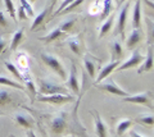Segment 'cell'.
Masks as SVG:
<instances>
[{"label":"cell","instance_id":"obj_19","mask_svg":"<svg viewBox=\"0 0 154 137\" xmlns=\"http://www.w3.org/2000/svg\"><path fill=\"white\" fill-rule=\"evenodd\" d=\"M54 8V7H51V5H49V7H46L44 10H42L38 16H36V18L33 19V22H32V26H31V31H35L36 28L41 25L42 22H45V19H46V16H48V13H49L51 9Z\"/></svg>","mask_w":154,"mask_h":137},{"label":"cell","instance_id":"obj_4","mask_svg":"<svg viewBox=\"0 0 154 137\" xmlns=\"http://www.w3.org/2000/svg\"><path fill=\"white\" fill-rule=\"evenodd\" d=\"M37 101L41 103H49V104H54V105H62L66 103H71L75 100V96L72 95H64V94H54V95H42V96H37L35 97Z\"/></svg>","mask_w":154,"mask_h":137},{"label":"cell","instance_id":"obj_35","mask_svg":"<svg viewBox=\"0 0 154 137\" xmlns=\"http://www.w3.org/2000/svg\"><path fill=\"white\" fill-rule=\"evenodd\" d=\"M17 14H18V18H19L21 21H25V19H27V18H28L26 10H25V9H23L21 5L18 7V12H17Z\"/></svg>","mask_w":154,"mask_h":137},{"label":"cell","instance_id":"obj_8","mask_svg":"<svg viewBox=\"0 0 154 137\" xmlns=\"http://www.w3.org/2000/svg\"><path fill=\"white\" fill-rule=\"evenodd\" d=\"M128 9H130V1L123 4V7L121 8V12L118 13V17H117V31L121 35L122 39L125 37V27H126V22H127Z\"/></svg>","mask_w":154,"mask_h":137},{"label":"cell","instance_id":"obj_30","mask_svg":"<svg viewBox=\"0 0 154 137\" xmlns=\"http://www.w3.org/2000/svg\"><path fill=\"white\" fill-rule=\"evenodd\" d=\"M12 101L11 94L7 90H0V105H5Z\"/></svg>","mask_w":154,"mask_h":137},{"label":"cell","instance_id":"obj_20","mask_svg":"<svg viewBox=\"0 0 154 137\" xmlns=\"http://www.w3.org/2000/svg\"><path fill=\"white\" fill-rule=\"evenodd\" d=\"M14 121L23 128H31L33 126V119L27 114H17L14 117Z\"/></svg>","mask_w":154,"mask_h":137},{"label":"cell","instance_id":"obj_29","mask_svg":"<svg viewBox=\"0 0 154 137\" xmlns=\"http://www.w3.org/2000/svg\"><path fill=\"white\" fill-rule=\"evenodd\" d=\"M136 122L143 123V124H146V126H153L154 124V117H153V114H146V115L139 117L136 119Z\"/></svg>","mask_w":154,"mask_h":137},{"label":"cell","instance_id":"obj_18","mask_svg":"<svg viewBox=\"0 0 154 137\" xmlns=\"http://www.w3.org/2000/svg\"><path fill=\"white\" fill-rule=\"evenodd\" d=\"M63 34H64V32L62 31L59 27H57V28H53V30H51L46 36L38 37V40L42 41V42H46V44H49V42H51V41H57Z\"/></svg>","mask_w":154,"mask_h":137},{"label":"cell","instance_id":"obj_34","mask_svg":"<svg viewBox=\"0 0 154 137\" xmlns=\"http://www.w3.org/2000/svg\"><path fill=\"white\" fill-rule=\"evenodd\" d=\"M72 1H73V0H63V3H62L60 4V7L59 8H58V10L54 13V14H53V16H51V18H54V17H57L58 16V14H59L62 10H63V9L67 7V5H69V4L72 3Z\"/></svg>","mask_w":154,"mask_h":137},{"label":"cell","instance_id":"obj_24","mask_svg":"<svg viewBox=\"0 0 154 137\" xmlns=\"http://www.w3.org/2000/svg\"><path fill=\"white\" fill-rule=\"evenodd\" d=\"M112 9H113V1L112 0H104L103 4H102V16H100V19L104 21L107 19L108 16L112 13Z\"/></svg>","mask_w":154,"mask_h":137},{"label":"cell","instance_id":"obj_3","mask_svg":"<svg viewBox=\"0 0 154 137\" xmlns=\"http://www.w3.org/2000/svg\"><path fill=\"white\" fill-rule=\"evenodd\" d=\"M122 100L125 103H132V104H140L149 108L150 110H153V92L152 91H144L137 95H132V96H125Z\"/></svg>","mask_w":154,"mask_h":137},{"label":"cell","instance_id":"obj_38","mask_svg":"<svg viewBox=\"0 0 154 137\" xmlns=\"http://www.w3.org/2000/svg\"><path fill=\"white\" fill-rule=\"evenodd\" d=\"M128 133H130V136H131V137H144L143 135H140V133H137V132H136V131H130V132H128Z\"/></svg>","mask_w":154,"mask_h":137},{"label":"cell","instance_id":"obj_25","mask_svg":"<svg viewBox=\"0 0 154 137\" xmlns=\"http://www.w3.org/2000/svg\"><path fill=\"white\" fill-rule=\"evenodd\" d=\"M113 22H114V17L113 16H109V18L104 19V23L100 27V32H99V39H102L104 35H107L108 32L110 31V28L113 26Z\"/></svg>","mask_w":154,"mask_h":137},{"label":"cell","instance_id":"obj_10","mask_svg":"<svg viewBox=\"0 0 154 137\" xmlns=\"http://www.w3.org/2000/svg\"><path fill=\"white\" fill-rule=\"evenodd\" d=\"M67 86H68V88L75 95H77L80 92V81L77 78V68L73 63L71 64V72H69L68 79H67Z\"/></svg>","mask_w":154,"mask_h":137},{"label":"cell","instance_id":"obj_7","mask_svg":"<svg viewBox=\"0 0 154 137\" xmlns=\"http://www.w3.org/2000/svg\"><path fill=\"white\" fill-rule=\"evenodd\" d=\"M67 130V121L66 114L63 112L58 115H54L50 121V131L54 135H62Z\"/></svg>","mask_w":154,"mask_h":137},{"label":"cell","instance_id":"obj_22","mask_svg":"<svg viewBox=\"0 0 154 137\" xmlns=\"http://www.w3.org/2000/svg\"><path fill=\"white\" fill-rule=\"evenodd\" d=\"M109 49H110V51H112V60H119V58H121L122 54H123L122 45L119 44V41L110 42Z\"/></svg>","mask_w":154,"mask_h":137},{"label":"cell","instance_id":"obj_27","mask_svg":"<svg viewBox=\"0 0 154 137\" xmlns=\"http://www.w3.org/2000/svg\"><path fill=\"white\" fill-rule=\"evenodd\" d=\"M5 67L8 68L9 72H12L14 76H16V78L18 79V82H22V73L19 72V69L16 67V65L12 64V63H9V62H5Z\"/></svg>","mask_w":154,"mask_h":137},{"label":"cell","instance_id":"obj_33","mask_svg":"<svg viewBox=\"0 0 154 137\" xmlns=\"http://www.w3.org/2000/svg\"><path fill=\"white\" fill-rule=\"evenodd\" d=\"M4 3H5V8L8 13L11 14V17L13 19H16V9H14V5H13V1L12 0H4Z\"/></svg>","mask_w":154,"mask_h":137},{"label":"cell","instance_id":"obj_43","mask_svg":"<svg viewBox=\"0 0 154 137\" xmlns=\"http://www.w3.org/2000/svg\"><path fill=\"white\" fill-rule=\"evenodd\" d=\"M114 1H118V0H114Z\"/></svg>","mask_w":154,"mask_h":137},{"label":"cell","instance_id":"obj_9","mask_svg":"<svg viewBox=\"0 0 154 137\" xmlns=\"http://www.w3.org/2000/svg\"><path fill=\"white\" fill-rule=\"evenodd\" d=\"M99 64H100V59L94 58L93 55L86 54L84 56V65H85V68H86V70H88V73H89V76L91 78H95L96 68L99 67Z\"/></svg>","mask_w":154,"mask_h":137},{"label":"cell","instance_id":"obj_16","mask_svg":"<svg viewBox=\"0 0 154 137\" xmlns=\"http://www.w3.org/2000/svg\"><path fill=\"white\" fill-rule=\"evenodd\" d=\"M132 26L134 28H141V0H136L132 13Z\"/></svg>","mask_w":154,"mask_h":137},{"label":"cell","instance_id":"obj_32","mask_svg":"<svg viewBox=\"0 0 154 137\" xmlns=\"http://www.w3.org/2000/svg\"><path fill=\"white\" fill-rule=\"evenodd\" d=\"M19 3H21V7L26 10L27 16H28V17H33V14H35V13H33V9H32V7H31L30 1H28V0H19Z\"/></svg>","mask_w":154,"mask_h":137},{"label":"cell","instance_id":"obj_39","mask_svg":"<svg viewBox=\"0 0 154 137\" xmlns=\"http://www.w3.org/2000/svg\"><path fill=\"white\" fill-rule=\"evenodd\" d=\"M125 1H126V0H118V1H117V5H118V8H121V5H122V4H123Z\"/></svg>","mask_w":154,"mask_h":137},{"label":"cell","instance_id":"obj_5","mask_svg":"<svg viewBox=\"0 0 154 137\" xmlns=\"http://www.w3.org/2000/svg\"><path fill=\"white\" fill-rule=\"evenodd\" d=\"M95 86L98 87L99 90H103L105 92H109V94H113V95H117V96H128V92H126L125 90H122L118 85H116V82L113 79H107L105 82L103 83H95Z\"/></svg>","mask_w":154,"mask_h":137},{"label":"cell","instance_id":"obj_23","mask_svg":"<svg viewBox=\"0 0 154 137\" xmlns=\"http://www.w3.org/2000/svg\"><path fill=\"white\" fill-rule=\"evenodd\" d=\"M23 36H25V34H23V28H19L18 31L14 32V35L12 37V41H11V51L17 50L19 44H21V41L23 40Z\"/></svg>","mask_w":154,"mask_h":137},{"label":"cell","instance_id":"obj_17","mask_svg":"<svg viewBox=\"0 0 154 137\" xmlns=\"http://www.w3.org/2000/svg\"><path fill=\"white\" fill-rule=\"evenodd\" d=\"M22 82L26 85V88H28V91H30V94L32 95V97L35 99L36 97V86H35V82H33V79L31 77V74L28 73V70H26V72H22Z\"/></svg>","mask_w":154,"mask_h":137},{"label":"cell","instance_id":"obj_37","mask_svg":"<svg viewBox=\"0 0 154 137\" xmlns=\"http://www.w3.org/2000/svg\"><path fill=\"white\" fill-rule=\"evenodd\" d=\"M5 48H7V44H5V40L3 39L2 36H0V54L3 53L4 50H5Z\"/></svg>","mask_w":154,"mask_h":137},{"label":"cell","instance_id":"obj_11","mask_svg":"<svg viewBox=\"0 0 154 137\" xmlns=\"http://www.w3.org/2000/svg\"><path fill=\"white\" fill-rule=\"evenodd\" d=\"M94 115V122H95V132L98 137H108V127L104 123V121L102 119V117L99 115L98 112L93 110Z\"/></svg>","mask_w":154,"mask_h":137},{"label":"cell","instance_id":"obj_40","mask_svg":"<svg viewBox=\"0 0 154 137\" xmlns=\"http://www.w3.org/2000/svg\"><path fill=\"white\" fill-rule=\"evenodd\" d=\"M27 133H28V137H36V136H35V133H33L32 131H28Z\"/></svg>","mask_w":154,"mask_h":137},{"label":"cell","instance_id":"obj_2","mask_svg":"<svg viewBox=\"0 0 154 137\" xmlns=\"http://www.w3.org/2000/svg\"><path fill=\"white\" fill-rule=\"evenodd\" d=\"M40 56H41L42 62H44L48 67L53 70V72H55L62 79H63V81H66L67 79V72H66V69L63 67V64H62V62L57 58V56L51 55V54H48V53H41Z\"/></svg>","mask_w":154,"mask_h":137},{"label":"cell","instance_id":"obj_6","mask_svg":"<svg viewBox=\"0 0 154 137\" xmlns=\"http://www.w3.org/2000/svg\"><path fill=\"white\" fill-rule=\"evenodd\" d=\"M143 60H144L143 54H141L139 50H134L132 54H131V56H130L127 60L122 62V64H119L116 69H117V72H122V70H125V69H130V68L137 67L139 64L143 63Z\"/></svg>","mask_w":154,"mask_h":137},{"label":"cell","instance_id":"obj_12","mask_svg":"<svg viewBox=\"0 0 154 137\" xmlns=\"http://www.w3.org/2000/svg\"><path fill=\"white\" fill-rule=\"evenodd\" d=\"M143 37H144V34H143L141 28H134L132 32H131V34H130V36H128L127 41H126L127 49L132 50L135 46L140 44V41H143Z\"/></svg>","mask_w":154,"mask_h":137},{"label":"cell","instance_id":"obj_14","mask_svg":"<svg viewBox=\"0 0 154 137\" xmlns=\"http://www.w3.org/2000/svg\"><path fill=\"white\" fill-rule=\"evenodd\" d=\"M152 68H153V44L149 45L146 58H144L141 67H139V69H137V73L140 74L144 72H149V70H152Z\"/></svg>","mask_w":154,"mask_h":137},{"label":"cell","instance_id":"obj_21","mask_svg":"<svg viewBox=\"0 0 154 137\" xmlns=\"http://www.w3.org/2000/svg\"><path fill=\"white\" fill-rule=\"evenodd\" d=\"M132 124H134L132 119H128V118H125V119L119 121L117 124V137H122Z\"/></svg>","mask_w":154,"mask_h":137},{"label":"cell","instance_id":"obj_15","mask_svg":"<svg viewBox=\"0 0 154 137\" xmlns=\"http://www.w3.org/2000/svg\"><path fill=\"white\" fill-rule=\"evenodd\" d=\"M66 44L68 45V48L71 49V51L73 54H76V55H80L81 54V50H82V41H81V37L80 36L69 37V39L66 41Z\"/></svg>","mask_w":154,"mask_h":137},{"label":"cell","instance_id":"obj_13","mask_svg":"<svg viewBox=\"0 0 154 137\" xmlns=\"http://www.w3.org/2000/svg\"><path fill=\"white\" fill-rule=\"evenodd\" d=\"M119 65V60H112V62H109L108 64H105L104 67L100 69V72L98 74V78H96V82H102L103 79H105L108 77V76L113 72V70H116V68H117Z\"/></svg>","mask_w":154,"mask_h":137},{"label":"cell","instance_id":"obj_26","mask_svg":"<svg viewBox=\"0 0 154 137\" xmlns=\"http://www.w3.org/2000/svg\"><path fill=\"white\" fill-rule=\"evenodd\" d=\"M0 85H5V86L17 88V90H22V91L26 90V87L23 86L22 83L16 82V81H13V79H11V78H7V77H0Z\"/></svg>","mask_w":154,"mask_h":137},{"label":"cell","instance_id":"obj_41","mask_svg":"<svg viewBox=\"0 0 154 137\" xmlns=\"http://www.w3.org/2000/svg\"><path fill=\"white\" fill-rule=\"evenodd\" d=\"M55 1H57V0H50V4H49V5H51V7H54V4H55Z\"/></svg>","mask_w":154,"mask_h":137},{"label":"cell","instance_id":"obj_36","mask_svg":"<svg viewBox=\"0 0 154 137\" xmlns=\"http://www.w3.org/2000/svg\"><path fill=\"white\" fill-rule=\"evenodd\" d=\"M0 26L3 27H8V22H7V18L4 17V13L0 10Z\"/></svg>","mask_w":154,"mask_h":137},{"label":"cell","instance_id":"obj_31","mask_svg":"<svg viewBox=\"0 0 154 137\" xmlns=\"http://www.w3.org/2000/svg\"><path fill=\"white\" fill-rule=\"evenodd\" d=\"M75 23H76V19H75V18H71V19L66 21L64 23H62V25L59 26V28H60V30L63 31V32H68V31H71L72 28H73Z\"/></svg>","mask_w":154,"mask_h":137},{"label":"cell","instance_id":"obj_42","mask_svg":"<svg viewBox=\"0 0 154 137\" xmlns=\"http://www.w3.org/2000/svg\"><path fill=\"white\" fill-rule=\"evenodd\" d=\"M28 1H30V3H35L36 0H28Z\"/></svg>","mask_w":154,"mask_h":137},{"label":"cell","instance_id":"obj_28","mask_svg":"<svg viewBox=\"0 0 154 137\" xmlns=\"http://www.w3.org/2000/svg\"><path fill=\"white\" fill-rule=\"evenodd\" d=\"M82 3H84V0H73V1H72L69 5H67V7L63 9V10H62L59 14H58V16H62V14H66V13L72 12L75 8H77V7L80 5V4H82Z\"/></svg>","mask_w":154,"mask_h":137},{"label":"cell","instance_id":"obj_1","mask_svg":"<svg viewBox=\"0 0 154 137\" xmlns=\"http://www.w3.org/2000/svg\"><path fill=\"white\" fill-rule=\"evenodd\" d=\"M38 94H41V95H54V94L68 95L64 86L55 83L49 78H38Z\"/></svg>","mask_w":154,"mask_h":137}]
</instances>
